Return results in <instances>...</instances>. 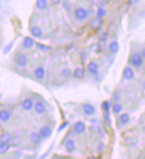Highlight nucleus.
<instances>
[{"label":"nucleus","instance_id":"nucleus-16","mask_svg":"<svg viewBox=\"0 0 145 159\" xmlns=\"http://www.w3.org/2000/svg\"><path fill=\"white\" fill-rule=\"evenodd\" d=\"M30 32H31L32 36L35 37V38H40V37L42 36V34H43L42 30L40 28L37 27V26L32 27L31 30H30Z\"/></svg>","mask_w":145,"mask_h":159},{"label":"nucleus","instance_id":"nucleus-26","mask_svg":"<svg viewBox=\"0 0 145 159\" xmlns=\"http://www.w3.org/2000/svg\"><path fill=\"white\" fill-rule=\"evenodd\" d=\"M102 110L107 114V115H109V110H110V103L108 101H105L102 103Z\"/></svg>","mask_w":145,"mask_h":159},{"label":"nucleus","instance_id":"nucleus-33","mask_svg":"<svg viewBox=\"0 0 145 159\" xmlns=\"http://www.w3.org/2000/svg\"><path fill=\"white\" fill-rule=\"evenodd\" d=\"M87 159H94L93 157H89V158H87Z\"/></svg>","mask_w":145,"mask_h":159},{"label":"nucleus","instance_id":"nucleus-28","mask_svg":"<svg viewBox=\"0 0 145 159\" xmlns=\"http://www.w3.org/2000/svg\"><path fill=\"white\" fill-rule=\"evenodd\" d=\"M37 45H38V47L40 48V49H42V50H51L52 49L50 47H47L45 45H42V44H39V43H38Z\"/></svg>","mask_w":145,"mask_h":159},{"label":"nucleus","instance_id":"nucleus-2","mask_svg":"<svg viewBox=\"0 0 145 159\" xmlns=\"http://www.w3.org/2000/svg\"><path fill=\"white\" fill-rule=\"evenodd\" d=\"M75 17L78 21H85L88 17V12L83 7H78L75 10Z\"/></svg>","mask_w":145,"mask_h":159},{"label":"nucleus","instance_id":"nucleus-27","mask_svg":"<svg viewBox=\"0 0 145 159\" xmlns=\"http://www.w3.org/2000/svg\"><path fill=\"white\" fill-rule=\"evenodd\" d=\"M101 21L99 20V19H95L93 22V23H92V27L93 28H94V29H97L100 25H101Z\"/></svg>","mask_w":145,"mask_h":159},{"label":"nucleus","instance_id":"nucleus-32","mask_svg":"<svg viewBox=\"0 0 145 159\" xmlns=\"http://www.w3.org/2000/svg\"><path fill=\"white\" fill-rule=\"evenodd\" d=\"M141 56L142 59H145V47H143L142 49V52H141Z\"/></svg>","mask_w":145,"mask_h":159},{"label":"nucleus","instance_id":"nucleus-3","mask_svg":"<svg viewBox=\"0 0 145 159\" xmlns=\"http://www.w3.org/2000/svg\"><path fill=\"white\" fill-rule=\"evenodd\" d=\"M16 64L18 66H20L21 68H24L26 67L28 65V58L24 54H19L16 56Z\"/></svg>","mask_w":145,"mask_h":159},{"label":"nucleus","instance_id":"nucleus-7","mask_svg":"<svg viewBox=\"0 0 145 159\" xmlns=\"http://www.w3.org/2000/svg\"><path fill=\"white\" fill-rule=\"evenodd\" d=\"M123 77L126 81H130L135 77V72L131 67L126 66L123 71Z\"/></svg>","mask_w":145,"mask_h":159},{"label":"nucleus","instance_id":"nucleus-6","mask_svg":"<svg viewBox=\"0 0 145 159\" xmlns=\"http://www.w3.org/2000/svg\"><path fill=\"white\" fill-rule=\"evenodd\" d=\"M38 134L40 135L41 138L47 139V138H49V137L51 136V134H52V130H51L50 127H48V126H43V127L40 128Z\"/></svg>","mask_w":145,"mask_h":159},{"label":"nucleus","instance_id":"nucleus-5","mask_svg":"<svg viewBox=\"0 0 145 159\" xmlns=\"http://www.w3.org/2000/svg\"><path fill=\"white\" fill-rule=\"evenodd\" d=\"M83 111L87 115L92 116L95 113V108L93 105H91L89 103H86V104L83 105Z\"/></svg>","mask_w":145,"mask_h":159},{"label":"nucleus","instance_id":"nucleus-25","mask_svg":"<svg viewBox=\"0 0 145 159\" xmlns=\"http://www.w3.org/2000/svg\"><path fill=\"white\" fill-rule=\"evenodd\" d=\"M61 74H62V76L64 77V78H69V77H70V75H71V72H70V70H69V68H65V69H63V70L62 71Z\"/></svg>","mask_w":145,"mask_h":159},{"label":"nucleus","instance_id":"nucleus-9","mask_svg":"<svg viewBox=\"0 0 145 159\" xmlns=\"http://www.w3.org/2000/svg\"><path fill=\"white\" fill-rule=\"evenodd\" d=\"M34 109H35L36 113L38 114V115H43V114H45V111H46L45 106L44 105V103H42V102H40V101H39V102H37V103L35 104Z\"/></svg>","mask_w":145,"mask_h":159},{"label":"nucleus","instance_id":"nucleus-15","mask_svg":"<svg viewBox=\"0 0 145 159\" xmlns=\"http://www.w3.org/2000/svg\"><path fill=\"white\" fill-rule=\"evenodd\" d=\"M109 50L111 54H117L119 50V45L117 41H112L109 45Z\"/></svg>","mask_w":145,"mask_h":159},{"label":"nucleus","instance_id":"nucleus-11","mask_svg":"<svg viewBox=\"0 0 145 159\" xmlns=\"http://www.w3.org/2000/svg\"><path fill=\"white\" fill-rule=\"evenodd\" d=\"M34 75H35L36 78H38L39 80H43L45 78V69L43 67L39 66V67L35 69Z\"/></svg>","mask_w":145,"mask_h":159},{"label":"nucleus","instance_id":"nucleus-19","mask_svg":"<svg viewBox=\"0 0 145 159\" xmlns=\"http://www.w3.org/2000/svg\"><path fill=\"white\" fill-rule=\"evenodd\" d=\"M11 117V114L7 111V110H2L0 111V120L3 122H7Z\"/></svg>","mask_w":145,"mask_h":159},{"label":"nucleus","instance_id":"nucleus-24","mask_svg":"<svg viewBox=\"0 0 145 159\" xmlns=\"http://www.w3.org/2000/svg\"><path fill=\"white\" fill-rule=\"evenodd\" d=\"M106 15V11L103 8H99L97 10V13H96V15H97V19L101 20L102 17H104Z\"/></svg>","mask_w":145,"mask_h":159},{"label":"nucleus","instance_id":"nucleus-30","mask_svg":"<svg viewBox=\"0 0 145 159\" xmlns=\"http://www.w3.org/2000/svg\"><path fill=\"white\" fill-rule=\"evenodd\" d=\"M114 99H115V101H116L117 103H118V101H119V99H120V97H119V93H118V92H116V93L114 94Z\"/></svg>","mask_w":145,"mask_h":159},{"label":"nucleus","instance_id":"nucleus-31","mask_svg":"<svg viewBox=\"0 0 145 159\" xmlns=\"http://www.w3.org/2000/svg\"><path fill=\"white\" fill-rule=\"evenodd\" d=\"M68 124H69V123H68V122H65V123H64V124H63V125H61V126L59 127V129H58V131H61L62 130H63V129H64V128H65V127H66V126H67Z\"/></svg>","mask_w":145,"mask_h":159},{"label":"nucleus","instance_id":"nucleus-23","mask_svg":"<svg viewBox=\"0 0 145 159\" xmlns=\"http://www.w3.org/2000/svg\"><path fill=\"white\" fill-rule=\"evenodd\" d=\"M37 6L38 8L43 10L47 6V1H45V0H38V1H37Z\"/></svg>","mask_w":145,"mask_h":159},{"label":"nucleus","instance_id":"nucleus-13","mask_svg":"<svg viewBox=\"0 0 145 159\" xmlns=\"http://www.w3.org/2000/svg\"><path fill=\"white\" fill-rule=\"evenodd\" d=\"M34 44H35V42H34L33 39L30 38V37H26V38L24 39L23 41H22L23 47L24 48H27V49H30V48L33 47Z\"/></svg>","mask_w":145,"mask_h":159},{"label":"nucleus","instance_id":"nucleus-22","mask_svg":"<svg viewBox=\"0 0 145 159\" xmlns=\"http://www.w3.org/2000/svg\"><path fill=\"white\" fill-rule=\"evenodd\" d=\"M10 149L9 144H0V155L5 154Z\"/></svg>","mask_w":145,"mask_h":159},{"label":"nucleus","instance_id":"nucleus-8","mask_svg":"<svg viewBox=\"0 0 145 159\" xmlns=\"http://www.w3.org/2000/svg\"><path fill=\"white\" fill-rule=\"evenodd\" d=\"M34 106V102L31 99H26L25 100H23L21 103V107L25 111H30Z\"/></svg>","mask_w":145,"mask_h":159},{"label":"nucleus","instance_id":"nucleus-29","mask_svg":"<svg viewBox=\"0 0 145 159\" xmlns=\"http://www.w3.org/2000/svg\"><path fill=\"white\" fill-rule=\"evenodd\" d=\"M13 45H14V42H12V43H10L9 45H7V47L4 49V53H7L8 51H10L11 48L13 47Z\"/></svg>","mask_w":145,"mask_h":159},{"label":"nucleus","instance_id":"nucleus-10","mask_svg":"<svg viewBox=\"0 0 145 159\" xmlns=\"http://www.w3.org/2000/svg\"><path fill=\"white\" fill-rule=\"evenodd\" d=\"M87 70L92 74H96L99 71V65L96 64L94 61H91V62L87 65Z\"/></svg>","mask_w":145,"mask_h":159},{"label":"nucleus","instance_id":"nucleus-21","mask_svg":"<svg viewBox=\"0 0 145 159\" xmlns=\"http://www.w3.org/2000/svg\"><path fill=\"white\" fill-rule=\"evenodd\" d=\"M123 110V106L120 103H115L112 106V111L114 114H119Z\"/></svg>","mask_w":145,"mask_h":159},{"label":"nucleus","instance_id":"nucleus-17","mask_svg":"<svg viewBox=\"0 0 145 159\" xmlns=\"http://www.w3.org/2000/svg\"><path fill=\"white\" fill-rule=\"evenodd\" d=\"M30 140L31 142H33L35 144H38V143L40 142L41 137H40L39 134L37 133V132H31L30 135Z\"/></svg>","mask_w":145,"mask_h":159},{"label":"nucleus","instance_id":"nucleus-18","mask_svg":"<svg viewBox=\"0 0 145 159\" xmlns=\"http://www.w3.org/2000/svg\"><path fill=\"white\" fill-rule=\"evenodd\" d=\"M73 75H74V77L77 78V79H82V78L85 76V70H84L83 68L78 67V68L75 69Z\"/></svg>","mask_w":145,"mask_h":159},{"label":"nucleus","instance_id":"nucleus-12","mask_svg":"<svg viewBox=\"0 0 145 159\" xmlns=\"http://www.w3.org/2000/svg\"><path fill=\"white\" fill-rule=\"evenodd\" d=\"M12 135L8 132L3 133L1 136H0V144H9L12 140Z\"/></svg>","mask_w":145,"mask_h":159},{"label":"nucleus","instance_id":"nucleus-20","mask_svg":"<svg viewBox=\"0 0 145 159\" xmlns=\"http://www.w3.org/2000/svg\"><path fill=\"white\" fill-rule=\"evenodd\" d=\"M130 121V117L127 114H122L119 115V122L121 123L122 124H126L129 123Z\"/></svg>","mask_w":145,"mask_h":159},{"label":"nucleus","instance_id":"nucleus-1","mask_svg":"<svg viewBox=\"0 0 145 159\" xmlns=\"http://www.w3.org/2000/svg\"><path fill=\"white\" fill-rule=\"evenodd\" d=\"M130 63L133 66L135 67H141L142 65V63H143V59L142 58L141 55L137 52L134 53L132 56H131V58H130Z\"/></svg>","mask_w":145,"mask_h":159},{"label":"nucleus","instance_id":"nucleus-4","mask_svg":"<svg viewBox=\"0 0 145 159\" xmlns=\"http://www.w3.org/2000/svg\"><path fill=\"white\" fill-rule=\"evenodd\" d=\"M86 124L84 123V122H81V121H78L77 123L74 124L73 125V130L75 131V133H78V134H81L83 133L85 131H86Z\"/></svg>","mask_w":145,"mask_h":159},{"label":"nucleus","instance_id":"nucleus-14","mask_svg":"<svg viewBox=\"0 0 145 159\" xmlns=\"http://www.w3.org/2000/svg\"><path fill=\"white\" fill-rule=\"evenodd\" d=\"M65 148L68 152H73L76 149V143L73 140H67L65 144Z\"/></svg>","mask_w":145,"mask_h":159}]
</instances>
